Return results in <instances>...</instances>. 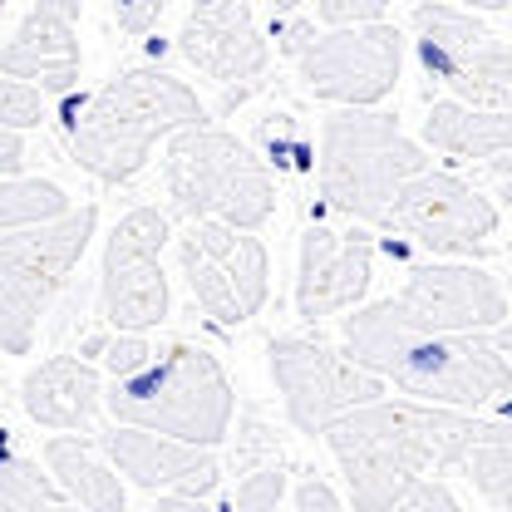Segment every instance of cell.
I'll use <instances>...</instances> for the list:
<instances>
[{
	"label": "cell",
	"instance_id": "26",
	"mask_svg": "<svg viewBox=\"0 0 512 512\" xmlns=\"http://www.w3.org/2000/svg\"><path fill=\"white\" fill-rule=\"evenodd\" d=\"M276 124H261V143H266V158L286 173H306L316 168V148L306 138V128H296L291 114H271Z\"/></svg>",
	"mask_w": 512,
	"mask_h": 512
},
{
	"label": "cell",
	"instance_id": "35",
	"mask_svg": "<svg viewBox=\"0 0 512 512\" xmlns=\"http://www.w3.org/2000/svg\"><path fill=\"white\" fill-rule=\"evenodd\" d=\"M488 183L498 192V202L512 207V158H493V163H488Z\"/></svg>",
	"mask_w": 512,
	"mask_h": 512
},
{
	"label": "cell",
	"instance_id": "37",
	"mask_svg": "<svg viewBox=\"0 0 512 512\" xmlns=\"http://www.w3.org/2000/svg\"><path fill=\"white\" fill-rule=\"evenodd\" d=\"M493 345H498V355H503V360H512V316L493 330Z\"/></svg>",
	"mask_w": 512,
	"mask_h": 512
},
{
	"label": "cell",
	"instance_id": "13",
	"mask_svg": "<svg viewBox=\"0 0 512 512\" xmlns=\"http://www.w3.org/2000/svg\"><path fill=\"white\" fill-rule=\"evenodd\" d=\"M404 74V35L394 25H345L311 40L296 60L301 89L335 109H380Z\"/></svg>",
	"mask_w": 512,
	"mask_h": 512
},
{
	"label": "cell",
	"instance_id": "36",
	"mask_svg": "<svg viewBox=\"0 0 512 512\" xmlns=\"http://www.w3.org/2000/svg\"><path fill=\"white\" fill-rule=\"evenodd\" d=\"M148 512H217V508H207L202 498H158Z\"/></svg>",
	"mask_w": 512,
	"mask_h": 512
},
{
	"label": "cell",
	"instance_id": "9",
	"mask_svg": "<svg viewBox=\"0 0 512 512\" xmlns=\"http://www.w3.org/2000/svg\"><path fill=\"white\" fill-rule=\"evenodd\" d=\"M173 222L163 207L138 202L114 222L99 256V316L119 335H148L173 316V286L163 271V247Z\"/></svg>",
	"mask_w": 512,
	"mask_h": 512
},
{
	"label": "cell",
	"instance_id": "6",
	"mask_svg": "<svg viewBox=\"0 0 512 512\" xmlns=\"http://www.w3.org/2000/svg\"><path fill=\"white\" fill-rule=\"evenodd\" d=\"M163 192L178 217L261 232L276 217V178L252 143L227 128H183L163 153Z\"/></svg>",
	"mask_w": 512,
	"mask_h": 512
},
{
	"label": "cell",
	"instance_id": "25",
	"mask_svg": "<svg viewBox=\"0 0 512 512\" xmlns=\"http://www.w3.org/2000/svg\"><path fill=\"white\" fill-rule=\"evenodd\" d=\"M217 512H286V468L281 463L252 468Z\"/></svg>",
	"mask_w": 512,
	"mask_h": 512
},
{
	"label": "cell",
	"instance_id": "18",
	"mask_svg": "<svg viewBox=\"0 0 512 512\" xmlns=\"http://www.w3.org/2000/svg\"><path fill=\"white\" fill-rule=\"evenodd\" d=\"M79 15H84V0H35L30 15L15 25V35L0 45V74L25 79L55 99L74 94L84 74Z\"/></svg>",
	"mask_w": 512,
	"mask_h": 512
},
{
	"label": "cell",
	"instance_id": "14",
	"mask_svg": "<svg viewBox=\"0 0 512 512\" xmlns=\"http://www.w3.org/2000/svg\"><path fill=\"white\" fill-rule=\"evenodd\" d=\"M384 306L404 325L439 335H488L512 316L508 286L478 261H419Z\"/></svg>",
	"mask_w": 512,
	"mask_h": 512
},
{
	"label": "cell",
	"instance_id": "5",
	"mask_svg": "<svg viewBox=\"0 0 512 512\" xmlns=\"http://www.w3.org/2000/svg\"><path fill=\"white\" fill-rule=\"evenodd\" d=\"M429 173V153L384 109H330L320 119L316 183L335 217L384 227L404 183Z\"/></svg>",
	"mask_w": 512,
	"mask_h": 512
},
{
	"label": "cell",
	"instance_id": "3",
	"mask_svg": "<svg viewBox=\"0 0 512 512\" xmlns=\"http://www.w3.org/2000/svg\"><path fill=\"white\" fill-rule=\"evenodd\" d=\"M202 124H207V104L197 99V89L158 64L119 69L94 94H64L60 109L69 158L109 188L133 183L163 138Z\"/></svg>",
	"mask_w": 512,
	"mask_h": 512
},
{
	"label": "cell",
	"instance_id": "12",
	"mask_svg": "<svg viewBox=\"0 0 512 512\" xmlns=\"http://www.w3.org/2000/svg\"><path fill=\"white\" fill-rule=\"evenodd\" d=\"M389 232L409 237L414 247L444 256V261H473V256L493 252V237L503 227V212L493 197L473 188L458 173H419L414 183H404V192L389 207Z\"/></svg>",
	"mask_w": 512,
	"mask_h": 512
},
{
	"label": "cell",
	"instance_id": "24",
	"mask_svg": "<svg viewBox=\"0 0 512 512\" xmlns=\"http://www.w3.org/2000/svg\"><path fill=\"white\" fill-rule=\"evenodd\" d=\"M74 202L55 178H0V232L40 227L64 217Z\"/></svg>",
	"mask_w": 512,
	"mask_h": 512
},
{
	"label": "cell",
	"instance_id": "33",
	"mask_svg": "<svg viewBox=\"0 0 512 512\" xmlns=\"http://www.w3.org/2000/svg\"><path fill=\"white\" fill-rule=\"evenodd\" d=\"M271 40H276V50H286V55H306L311 50V40H316V30L306 25V20H286V15H276L271 20Z\"/></svg>",
	"mask_w": 512,
	"mask_h": 512
},
{
	"label": "cell",
	"instance_id": "4",
	"mask_svg": "<svg viewBox=\"0 0 512 512\" xmlns=\"http://www.w3.org/2000/svg\"><path fill=\"white\" fill-rule=\"evenodd\" d=\"M104 409H109V424L168 434L192 448H217L232 434L237 389L212 350L173 340L153 350V360L138 375L104 380Z\"/></svg>",
	"mask_w": 512,
	"mask_h": 512
},
{
	"label": "cell",
	"instance_id": "30",
	"mask_svg": "<svg viewBox=\"0 0 512 512\" xmlns=\"http://www.w3.org/2000/svg\"><path fill=\"white\" fill-rule=\"evenodd\" d=\"M109 10H114V25H119L124 35L143 40L148 30H158V20H163L168 0H109Z\"/></svg>",
	"mask_w": 512,
	"mask_h": 512
},
{
	"label": "cell",
	"instance_id": "40",
	"mask_svg": "<svg viewBox=\"0 0 512 512\" xmlns=\"http://www.w3.org/2000/svg\"><path fill=\"white\" fill-rule=\"evenodd\" d=\"M5 5H10V0H0V15H5Z\"/></svg>",
	"mask_w": 512,
	"mask_h": 512
},
{
	"label": "cell",
	"instance_id": "19",
	"mask_svg": "<svg viewBox=\"0 0 512 512\" xmlns=\"http://www.w3.org/2000/svg\"><path fill=\"white\" fill-rule=\"evenodd\" d=\"M20 404L40 429L89 434L104 409V375L84 355H50L20 380Z\"/></svg>",
	"mask_w": 512,
	"mask_h": 512
},
{
	"label": "cell",
	"instance_id": "39",
	"mask_svg": "<svg viewBox=\"0 0 512 512\" xmlns=\"http://www.w3.org/2000/svg\"><path fill=\"white\" fill-rule=\"evenodd\" d=\"M261 5H266L271 15H291V10H301L306 0H261Z\"/></svg>",
	"mask_w": 512,
	"mask_h": 512
},
{
	"label": "cell",
	"instance_id": "32",
	"mask_svg": "<svg viewBox=\"0 0 512 512\" xmlns=\"http://www.w3.org/2000/svg\"><path fill=\"white\" fill-rule=\"evenodd\" d=\"M291 512H345V503L325 478H301L291 493Z\"/></svg>",
	"mask_w": 512,
	"mask_h": 512
},
{
	"label": "cell",
	"instance_id": "16",
	"mask_svg": "<svg viewBox=\"0 0 512 512\" xmlns=\"http://www.w3.org/2000/svg\"><path fill=\"white\" fill-rule=\"evenodd\" d=\"M99 453L109 458V468L128 478L143 493L158 498H207L222 483V463L212 448L178 444L168 434H148V429H128V424H104L94 434Z\"/></svg>",
	"mask_w": 512,
	"mask_h": 512
},
{
	"label": "cell",
	"instance_id": "23",
	"mask_svg": "<svg viewBox=\"0 0 512 512\" xmlns=\"http://www.w3.org/2000/svg\"><path fill=\"white\" fill-rule=\"evenodd\" d=\"M0 512H79L50 473H40V458L0 448Z\"/></svg>",
	"mask_w": 512,
	"mask_h": 512
},
{
	"label": "cell",
	"instance_id": "34",
	"mask_svg": "<svg viewBox=\"0 0 512 512\" xmlns=\"http://www.w3.org/2000/svg\"><path fill=\"white\" fill-rule=\"evenodd\" d=\"M25 168V133L0 128V178H20Z\"/></svg>",
	"mask_w": 512,
	"mask_h": 512
},
{
	"label": "cell",
	"instance_id": "11",
	"mask_svg": "<svg viewBox=\"0 0 512 512\" xmlns=\"http://www.w3.org/2000/svg\"><path fill=\"white\" fill-rule=\"evenodd\" d=\"M178 271L188 281L197 311L237 330L252 316H261L271 296V252L256 232H237L222 222H188L178 237Z\"/></svg>",
	"mask_w": 512,
	"mask_h": 512
},
{
	"label": "cell",
	"instance_id": "31",
	"mask_svg": "<svg viewBox=\"0 0 512 512\" xmlns=\"http://www.w3.org/2000/svg\"><path fill=\"white\" fill-rule=\"evenodd\" d=\"M394 512H468V508L453 498V488H448V483L424 478V483H414V488L404 493V503H394Z\"/></svg>",
	"mask_w": 512,
	"mask_h": 512
},
{
	"label": "cell",
	"instance_id": "29",
	"mask_svg": "<svg viewBox=\"0 0 512 512\" xmlns=\"http://www.w3.org/2000/svg\"><path fill=\"white\" fill-rule=\"evenodd\" d=\"M389 5L394 0H316V15H320V25L345 30V25H380Z\"/></svg>",
	"mask_w": 512,
	"mask_h": 512
},
{
	"label": "cell",
	"instance_id": "7",
	"mask_svg": "<svg viewBox=\"0 0 512 512\" xmlns=\"http://www.w3.org/2000/svg\"><path fill=\"white\" fill-rule=\"evenodd\" d=\"M99 232V207L79 202L55 222L0 232V355H30L40 320L69 286Z\"/></svg>",
	"mask_w": 512,
	"mask_h": 512
},
{
	"label": "cell",
	"instance_id": "10",
	"mask_svg": "<svg viewBox=\"0 0 512 512\" xmlns=\"http://www.w3.org/2000/svg\"><path fill=\"white\" fill-rule=\"evenodd\" d=\"M271 380L296 434L316 439L335 419L384 399V380L345 355V345L325 335H276L271 340Z\"/></svg>",
	"mask_w": 512,
	"mask_h": 512
},
{
	"label": "cell",
	"instance_id": "2",
	"mask_svg": "<svg viewBox=\"0 0 512 512\" xmlns=\"http://www.w3.org/2000/svg\"><path fill=\"white\" fill-rule=\"evenodd\" d=\"M340 345L355 365L384 384L404 389V399L444 404V409H493L512 399V365L488 335H439L404 325L384 301L355 306L340 316Z\"/></svg>",
	"mask_w": 512,
	"mask_h": 512
},
{
	"label": "cell",
	"instance_id": "20",
	"mask_svg": "<svg viewBox=\"0 0 512 512\" xmlns=\"http://www.w3.org/2000/svg\"><path fill=\"white\" fill-rule=\"evenodd\" d=\"M419 138L424 148L463 158V163L512 158V109H473L458 99H434L419 124Z\"/></svg>",
	"mask_w": 512,
	"mask_h": 512
},
{
	"label": "cell",
	"instance_id": "27",
	"mask_svg": "<svg viewBox=\"0 0 512 512\" xmlns=\"http://www.w3.org/2000/svg\"><path fill=\"white\" fill-rule=\"evenodd\" d=\"M84 360L89 355H99L104 360V370H109V380H124V375H138L148 360H153V345L143 340V335H99V340H89L84 350H79Z\"/></svg>",
	"mask_w": 512,
	"mask_h": 512
},
{
	"label": "cell",
	"instance_id": "15",
	"mask_svg": "<svg viewBox=\"0 0 512 512\" xmlns=\"http://www.w3.org/2000/svg\"><path fill=\"white\" fill-rule=\"evenodd\" d=\"M375 281V237L365 227H330L311 222L301 232V252H296V316L320 325L330 316H345L355 306H365Z\"/></svg>",
	"mask_w": 512,
	"mask_h": 512
},
{
	"label": "cell",
	"instance_id": "1",
	"mask_svg": "<svg viewBox=\"0 0 512 512\" xmlns=\"http://www.w3.org/2000/svg\"><path fill=\"white\" fill-rule=\"evenodd\" d=\"M488 419L463 409L419 404V399H375L345 419H335L320 439L340 463L345 493L355 512H394L414 483L434 468H458L463 453L483 439Z\"/></svg>",
	"mask_w": 512,
	"mask_h": 512
},
{
	"label": "cell",
	"instance_id": "22",
	"mask_svg": "<svg viewBox=\"0 0 512 512\" xmlns=\"http://www.w3.org/2000/svg\"><path fill=\"white\" fill-rule=\"evenodd\" d=\"M463 478L493 512H512V424H488L483 439L463 453Z\"/></svg>",
	"mask_w": 512,
	"mask_h": 512
},
{
	"label": "cell",
	"instance_id": "8",
	"mask_svg": "<svg viewBox=\"0 0 512 512\" xmlns=\"http://www.w3.org/2000/svg\"><path fill=\"white\" fill-rule=\"evenodd\" d=\"M409 45L424 79H434L448 99L473 109H512V40L473 10L448 0L414 5Z\"/></svg>",
	"mask_w": 512,
	"mask_h": 512
},
{
	"label": "cell",
	"instance_id": "38",
	"mask_svg": "<svg viewBox=\"0 0 512 512\" xmlns=\"http://www.w3.org/2000/svg\"><path fill=\"white\" fill-rule=\"evenodd\" d=\"M463 10H512V0H463Z\"/></svg>",
	"mask_w": 512,
	"mask_h": 512
},
{
	"label": "cell",
	"instance_id": "21",
	"mask_svg": "<svg viewBox=\"0 0 512 512\" xmlns=\"http://www.w3.org/2000/svg\"><path fill=\"white\" fill-rule=\"evenodd\" d=\"M40 453H45V473L79 512H128L124 478L109 468L104 453H94L79 439H45Z\"/></svg>",
	"mask_w": 512,
	"mask_h": 512
},
{
	"label": "cell",
	"instance_id": "17",
	"mask_svg": "<svg viewBox=\"0 0 512 512\" xmlns=\"http://www.w3.org/2000/svg\"><path fill=\"white\" fill-rule=\"evenodd\" d=\"M178 55L212 84H252L271 64V45L256 25L252 0H192L178 30Z\"/></svg>",
	"mask_w": 512,
	"mask_h": 512
},
{
	"label": "cell",
	"instance_id": "28",
	"mask_svg": "<svg viewBox=\"0 0 512 512\" xmlns=\"http://www.w3.org/2000/svg\"><path fill=\"white\" fill-rule=\"evenodd\" d=\"M45 119H50L45 94H40L35 84H25V79H5V74H0V128L30 133V128L45 124Z\"/></svg>",
	"mask_w": 512,
	"mask_h": 512
}]
</instances>
